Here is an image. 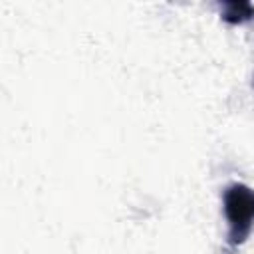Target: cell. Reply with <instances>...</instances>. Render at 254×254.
<instances>
[{
  "mask_svg": "<svg viewBox=\"0 0 254 254\" xmlns=\"http://www.w3.org/2000/svg\"><path fill=\"white\" fill-rule=\"evenodd\" d=\"M252 16V6L248 4H226V20L230 22H242Z\"/></svg>",
  "mask_w": 254,
  "mask_h": 254,
  "instance_id": "7a4b0ae2",
  "label": "cell"
},
{
  "mask_svg": "<svg viewBox=\"0 0 254 254\" xmlns=\"http://www.w3.org/2000/svg\"><path fill=\"white\" fill-rule=\"evenodd\" d=\"M224 212L230 224V244H240L254 224V190L246 185H232L224 194Z\"/></svg>",
  "mask_w": 254,
  "mask_h": 254,
  "instance_id": "6da1fadb",
  "label": "cell"
}]
</instances>
